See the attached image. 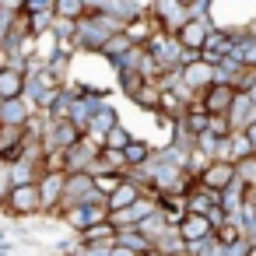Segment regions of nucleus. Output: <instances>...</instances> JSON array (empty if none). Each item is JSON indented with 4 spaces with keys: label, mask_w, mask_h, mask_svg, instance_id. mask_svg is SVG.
Instances as JSON below:
<instances>
[{
    "label": "nucleus",
    "mask_w": 256,
    "mask_h": 256,
    "mask_svg": "<svg viewBox=\"0 0 256 256\" xmlns=\"http://www.w3.org/2000/svg\"><path fill=\"white\" fill-rule=\"evenodd\" d=\"M4 204L11 207V214H32L36 207H39V190H36V182H18V186H11L8 190V196H4Z\"/></svg>",
    "instance_id": "obj_1"
},
{
    "label": "nucleus",
    "mask_w": 256,
    "mask_h": 256,
    "mask_svg": "<svg viewBox=\"0 0 256 256\" xmlns=\"http://www.w3.org/2000/svg\"><path fill=\"white\" fill-rule=\"evenodd\" d=\"M232 176H235V165H232V162H214V165H204L200 182H204L207 190H224V186L232 182Z\"/></svg>",
    "instance_id": "obj_2"
},
{
    "label": "nucleus",
    "mask_w": 256,
    "mask_h": 256,
    "mask_svg": "<svg viewBox=\"0 0 256 256\" xmlns=\"http://www.w3.org/2000/svg\"><path fill=\"white\" fill-rule=\"evenodd\" d=\"M210 232V224H207V218L204 214H190L186 221H182V228H179V235L186 238V242H193V238H204Z\"/></svg>",
    "instance_id": "obj_3"
},
{
    "label": "nucleus",
    "mask_w": 256,
    "mask_h": 256,
    "mask_svg": "<svg viewBox=\"0 0 256 256\" xmlns=\"http://www.w3.org/2000/svg\"><path fill=\"white\" fill-rule=\"evenodd\" d=\"M182 78H186V84H190V88H200V84H204V88H210V84H214V78H210V64H190Z\"/></svg>",
    "instance_id": "obj_4"
},
{
    "label": "nucleus",
    "mask_w": 256,
    "mask_h": 256,
    "mask_svg": "<svg viewBox=\"0 0 256 256\" xmlns=\"http://www.w3.org/2000/svg\"><path fill=\"white\" fill-rule=\"evenodd\" d=\"M0 95H8V98H18L22 95V74L18 70H0Z\"/></svg>",
    "instance_id": "obj_5"
},
{
    "label": "nucleus",
    "mask_w": 256,
    "mask_h": 256,
    "mask_svg": "<svg viewBox=\"0 0 256 256\" xmlns=\"http://www.w3.org/2000/svg\"><path fill=\"white\" fill-rule=\"evenodd\" d=\"M116 182H120V176H116V172H109V176H95L98 193H112V190H116Z\"/></svg>",
    "instance_id": "obj_6"
},
{
    "label": "nucleus",
    "mask_w": 256,
    "mask_h": 256,
    "mask_svg": "<svg viewBox=\"0 0 256 256\" xmlns=\"http://www.w3.org/2000/svg\"><path fill=\"white\" fill-rule=\"evenodd\" d=\"M221 238H224L228 246H232V242H238V228H235V224H224V228H221Z\"/></svg>",
    "instance_id": "obj_7"
},
{
    "label": "nucleus",
    "mask_w": 256,
    "mask_h": 256,
    "mask_svg": "<svg viewBox=\"0 0 256 256\" xmlns=\"http://www.w3.org/2000/svg\"><path fill=\"white\" fill-rule=\"evenodd\" d=\"M246 140H249L246 148H256V123H249V130H246Z\"/></svg>",
    "instance_id": "obj_8"
},
{
    "label": "nucleus",
    "mask_w": 256,
    "mask_h": 256,
    "mask_svg": "<svg viewBox=\"0 0 256 256\" xmlns=\"http://www.w3.org/2000/svg\"><path fill=\"white\" fill-rule=\"evenodd\" d=\"M112 256H140V252H134V249H116Z\"/></svg>",
    "instance_id": "obj_9"
}]
</instances>
